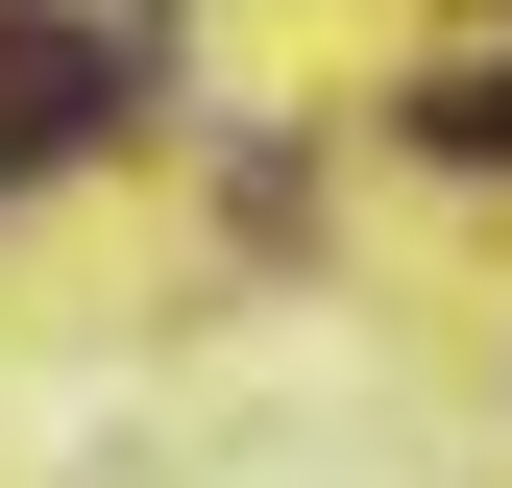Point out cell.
Here are the masks:
<instances>
[{"label": "cell", "instance_id": "cell-1", "mask_svg": "<svg viewBox=\"0 0 512 488\" xmlns=\"http://www.w3.org/2000/svg\"><path fill=\"white\" fill-rule=\"evenodd\" d=\"M0 25H25L49 74H98V98H147V74H171V0H0Z\"/></svg>", "mask_w": 512, "mask_h": 488}]
</instances>
